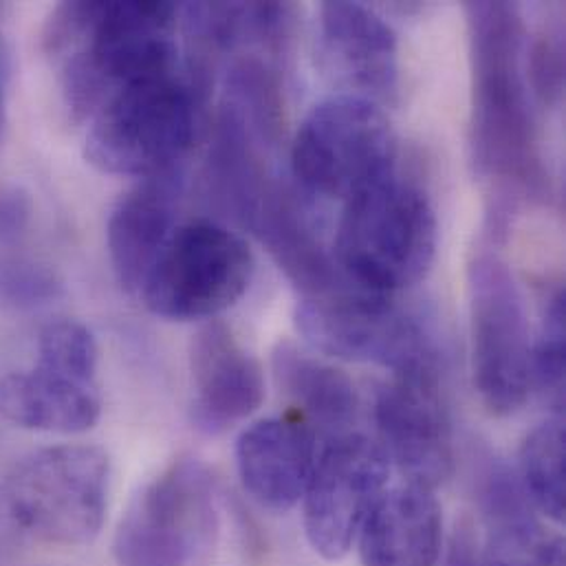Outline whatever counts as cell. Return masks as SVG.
<instances>
[{
  "mask_svg": "<svg viewBox=\"0 0 566 566\" xmlns=\"http://www.w3.org/2000/svg\"><path fill=\"white\" fill-rule=\"evenodd\" d=\"M472 159L490 181L532 199L549 197L534 97L525 73L527 24L516 2H468Z\"/></svg>",
  "mask_w": 566,
  "mask_h": 566,
  "instance_id": "1",
  "label": "cell"
},
{
  "mask_svg": "<svg viewBox=\"0 0 566 566\" xmlns=\"http://www.w3.org/2000/svg\"><path fill=\"white\" fill-rule=\"evenodd\" d=\"M179 4L62 2L42 31L73 119H91L115 93L175 73Z\"/></svg>",
  "mask_w": 566,
  "mask_h": 566,
  "instance_id": "2",
  "label": "cell"
},
{
  "mask_svg": "<svg viewBox=\"0 0 566 566\" xmlns=\"http://www.w3.org/2000/svg\"><path fill=\"white\" fill-rule=\"evenodd\" d=\"M437 245L430 197L392 172L344 203L333 259L348 283L392 295L428 276Z\"/></svg>",
  "mask_w": 566,
  "mask_h": 566,
  "instance_id": "3",
  "label": "cell"
},
{
  "mask_svg": "<svg viewBox=\"0 0 566 566\" xmlns=\"http://www.w3.org/2000/svg\"><path fill=\"white\" fill-rule=\"evenodd\" d=\"M111 459L99 446L64 443L22 459L0 483V514L51 547H84L106 521Z\"/></svg>",
  "mask_w": 566,
  "mask_h": 566,
  "instance_id": "4",
  "label": "cell"
},
{
  "mask_svg": "<svg viewBox=\"0 0 566 566\" xmlns=\"http://www.w3.org/2000/svg\"><path fill=\"white\" fill-rule=\"evenodd\" d=\"M201 99L175 73L115 93L88 122L86 161L104 175L148 179L181 168Z\"/></svg>",
  "mask_w": 566,
  "mask_h": 566,
  "instance_id": "5",
  "label": "cell"
},
{
  "mask_svg": "<svg viewBox=\"0 0 566 566\" xmlns=\"http://www.w3.org/2000/svg\"><path fill=\"white\" fill-rule=\"evenodd\" d=\"M291 168L306 192L344 203L397 172L384 106L344 93L315 104L293 137Z\"/></svg>",
  "mask_w": 566,
  "mask_h": 566,
  "instance_id": "6",
  "label": "cell"
},
{
  "mask_svg": "<svg viewBox=\"0 0 566 566\" xmlns=\"http://www.w3.org/2000/svg\"><path fill=\"white\" fill-rule=\"evenodd\" d=\"M217 481L195 457L150 479L124 512L113 556L119 566H190L219 534Z\"/></svg>",
  "mask_w": 566,
  "mask_h": 566,
  "instance_id": "7",
  "label": "cell"
},
{
  "mask_svg": "<svg viewBox=\"0 0 566 566\" xmlns=\"http://www.w3.org/2000/svg\"><path fill=\"white\" fill-rule=\"evenodd\" d=\"M97 373L93 333L75 319L53 322L38 337L35 364L0 379V417L33 432H88L102 417Z\"/></svg>",
  "mask_w": 566,
  "mask_h": 566,
  "instance_id": "8",
  "label": "cell"
},
{
  "mask_svg": "<svg viewBox=\"0 0 566 566\" xmlns=\"http://www.w3.org/2000/svg\"><path fill=\"white\" fill-rule=\"evenodd\" d=\"M243 237L217 221L179 226L139 286L146 308L166 319H210L234 306L254 279Z\"/></svg>",
  "mask_w": 566,
  "mask_h": 566,
  "instance_id": "9",
  "label": "cell"
},
{
  "mask_svg": "<svg viewBox=\"0 0 566 566\" xmlns=\"http://www.w3.org/2000/svg\"><path fill=\"white\" fill-rule=\"evenodd\" d=\"M474 388L494 417L518 412L532 395V328L521 284L490 252L468 268Z\"/></svg>",
  "mask_w": 566,
  "mask_h": 566,
  "instance_id": "10",
  "label": "cell"
},
{
  "mask_svg": "<svg viewBox=\"0 0 566 566\" xmlns=\"http://www.w3.org/2000/svg\"><path fill=\"white\" fill-rule=\"evenodd\" d=\"M295 326L304 342L335 359L377 364L392 373L439 357V350L417 315L401 308L392 295L364 291L355 284L302 297Z\"/></svg>",
  "mask_w": 566,
  "mask_h": 566,
  "instance_id": "11",
  "label": "cell"
},
{
  "mask_svg": "<svg viewBox=\"0 0 566 566\" xmlns=\"http://www.w3.org/2000/svg\"><path fill=\"white\" fill-rule=\"evenodd\" d=\"M388 476L390 461L379 441L359 432L326 439L300 501L304 536L319 558L337 563L353 549L364 521L388 490Z\"/></svg>",
  "mask_w": 566,
  "mask_h": 566,
  "instance_id": "12",
  "label": "cell"
},
{
  "mask_svg": "<svg viewBox=\"0 0 566 566\" xmlns=\"http://www.w3.org/2000/svg\"><path fill=\"white\" fill-rule=\"evenodd\" d=\"M379 446L408 483L434 490L454 470V432L439 357L412 364L379 388L375 397Z\"/></svg>",
  "mask_w": 566,
  "mask_h": 566,
  "instance_id": "13",
  "label": "cell"
},
{
  "mask_svg": "<svg viewBox=\"0 0 566 566\" xmlns=\"http://www.w3.org/2000/svg\"><path fill=\"white\" fill-rule=\"evenodd\" d=\"M319 51L344 95L388 106L399 95V42L395 29L359 2L319 7Z\"/></svg>",
  "mask_w": 566,
  "mask_h": 566,
  "instance_id": "14",
  "label": "cell"
},
{
  "mask_svg": "<svg viewBox=\"0 0 566 566\" xmlns=\"http://www.w3.org/2000/svg\"><path fill=\"white\" fill-rule=\"evenodd\" d=\"M192 423L206 434H221L250 419L265 401L261 361L221 319L201 326L190 346Z\"/></svg>",
  "mask_w": 566,
  "mask_h": 566,
  "instance_id": "15",
  "label": "cell"
},
{
  "mask_svg": "<svg viewBox=\"0 0 566 566\" xmlns=\"http://www.w3.org/2000/svg\"><path fill=\"white\" fill-rule=\"evenodd\" d=\"M315 459V430L300 415L261 419L237 441V470L245 492L279 514L302 501Z\"/></svg>",
  "mask_w": 566,
  "mask_h": 566,
  "instance_id": "16",
  "label": "cell"
},
{
  "mask_svg": "<svg viewBox=\"0 0 566 566\" xmlns=\"http://www.w3.org/2000/svg\"><path fill=\"white\" fill-rule=\"evenodd\" d=\"M181 184V168L142 179L111 212L106 250L113 274L126 291H139L166 241L177 230Z\"/></svg>",
  "mask_w": 566,
  "mask_h": 566,
  "instance_id": "17",
  "label": "cell"
},
{
  "mask_svg": "<svg viewBox=\"0 0 566 566\" xmlns=\"http://www.w3.org/2000/svg\"><path fill=\"white\" fill-rule=\"evenodd\" d=\"M364 566H437L443 512L434 490L403 483L386 490L357 536Z\"/></svg>",
  "mask_w": 566,
  "mask_h": 566,
  "instance_id": "18",
  "label": "cell"
},
{
  "mask_svg": "<svg viewBox=\"0 0 566 566\" xmlns=\"http://www.w3.org/2000/svg\"><path fill=\"white\" fill-rule=\"evenodd\" d=\"M261 148L263 144L245 122L228 104H221L206 161V197L212 208L250 232L279 186Z\"/></svg>",
  "mask_w": 566,
  "mask_h": 566,
  "instance_id": "19",
  "label": "cell"
},
{
  "mask_svg": "<svg viewBox=\"0 0 566 566\" xmlns=\"http://www.w3.org/2000/svg\"><path fill=\"white\" fill-rule=\"evenodd\" d=\"M272 368L281 392L311 428L322 430L326 439L353 432L359 415V392L344 370L313 357L293 342H281L274 348Z\"/></svg>",
  "mask_w": 566,
  "mask_h": 566,
  "instance_id": "20",
  "label": "cell"
},
{
  "mask_svg": "<svg viewBox=\"0 0 566 566\" xmlns=\"http://www.w3.org/2000/svg\"><path fill=\"white\" fill-rule=\"evenodd\" d=\"M566 437L563 417L538 423L523 441L518 481L534 510L554 523L566 514Z\"/></svg>",
  "mask_w": 566,
  "mask_h": 566,
  "instance_id": "21",
  "label": "cell"
},
{
  "mask_svg": "<svg viewBox=\"0 0 566 566\" xmlns=\"http://www.w3.org/2000/svg\"><path fill=\"white\" fill-rule=\"evenodd\" d=\"M532 392L563 417L565 408V289H554L543 304L541 333L532 342Z\"/></svg>",
  "mask_w": 566,
  "mask_h": 566,
  "instance_id": "22",
  "label": "cell"
},
{
  "mask_svg": "<svg viewBox=\"0 0 566 566\" xmlns=\"http://www.w3.org/2000/svg\"><path fill=\"white\" fill-rule=\"evenodd\" d=\"M483 566H565V541L547 532L536 514L494 525Z\"/></svg>",
  "mask_w": 566,
  "mask_h": 566,
  "instance_id": "23",
  "label": "cell"
},
{
  "mask_svg": "<svg viewBox=\"0 0 566 566\" xmlns=\"http://www.w3.org/2000/svg\"><path fill=\"white\" fill-rule=\"evenodd\" d=\"M64 293L62 279L49 265L33 259L0 261V304L13 311H38Z\"/></svg>",
  "mask_w": 566,
  "mask_h": 566,
  "instance_id": "24",
  "label": "cell"
},
{
  "mask_svg": "<svg viewBox=\"0 0 566 566\" xmlns=\"http://www.w3.org/2000/svg\"><path fill=\"white\" fill-rule=\"evenodd\" d=\"M525 73L534 102L558 106L565 93V42L560 27L545 24L525 49Z\"/></svg>",
  "mask_w": 566,
  "mask_h": 566,
  "instance_id": "25",
  "label": "cell"
},
{
  "mask_svg": "<svg viewBox=\"0 0 566 566\" xmlns=\"http://www.w3.org/2000/svg\"><path fill=\"white\" fill-rule=\"evenodd\" d=\"M31 217V203L27 195L13 186L0 184V239H15L22 234Z\"/></svg>",
  "mask_w": 566,
  "mask_h": 566,
  "instance_id": "26",
  "label": "cell"
},
{
  "mask_svg": "<svg viewBox=\"0 0 566 566\" xmlns=\"http://www.w3.org/2000/svg\"><path fill=\"white\" fill-rule=\"evenodd\" d=\"M448 566H483V552L479 549V541L474 538L470 527H461L454 534Z\"/></svg>",
  "mask_w": 566,
  "mask_h": 566,
  "instance_id": "27",
  "label": "cell"
},
{
  "mask_svg": "<svg viewBox=\"0 0 566 566\" xmlns=\"http://www.w3.org/2000/svg\"><path fill=\"white\" fill-rule=\"evenodd\" d=\"M7 126V53L0 35V142Z\"/></svg>",
  "mask_w": 566,
  "mask_h": 566,
  "instance_id": "28",
  "label": "cell"
}]
</instances>
